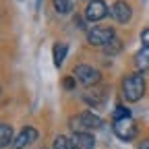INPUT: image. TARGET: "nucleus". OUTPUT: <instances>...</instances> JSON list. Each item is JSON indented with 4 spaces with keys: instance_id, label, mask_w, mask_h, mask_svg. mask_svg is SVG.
<instances>
[{
    "instance_id": "obj_1",
    "label": "nucleus",
    "mask_w": 149,
    "mask_h": 149,
    "mask_svg": "<svg viewBox=\"0 0 149 149\" xmlns=\"http://www.w3.org/2000/svg\"><path fill=\"white\" fill-rule=\"evenodd\" d=\"M145 93V77L141 72L128 74V77L122 81V95L126 102H139Z\"/></svg>"
},
{
    "instance_id": "obj_2",
    "label": "nucleus",
    "mask_w": 149,
    "mask_h": 149,
    "mask_svg": "<svg viewBox=\"0 0 149 149\" xmlns=\"http://www.w3.org/2000/svg\"><path fill=\"white\" fill-rule=\"evenodd\" d=\"M70 126L74 133H89V130H95L102 126V118L93 112H81V114L70 118Z\"/></svg>"
},
{
    "instance_id": "obj_3",
    "label": "nucleus",
    "mask_w": 149,
    "mask_h": 149,
    "mask_svg": "<svg viewBox=\"0 0 149 149\" xmlns=\"http://www.w3.org/2000/svg\"><path fill=\"white\" fill-rule=\"evenodd\" d=\"M72 77L77 79L81 85L91 87V85H97V83H100L102 74H100V70H97V68H93V66H89V64H79V66H74Z\"/></svg>"
},
{
    "instance_id": "obj_4",
    "label": "nucleus",
    "mask_w": 149,
    "mask_h": 149,
    "mask_svg": "<svg viewBox=\"0 0 149 149\" xmlns=\"http://www.w3.org/2000/svg\"><path fill=\"white\" fill-rule=\"evenodd\" d=\"M114 128V135L120 139V141H133L137 137V124L133 122V118H122V120H114L112 124Z\"/></svg>"
},
{
    "instance_id": "obj_5",
    "label": "nucleus",
    "mask_w": 149,
    "mask_h": 149,
    "mask_svg": "<svg viewBox=\"0 0 149 149\" xmlns=\"http://www.w3.org/2000/svg\"><path fill=\"white\" fill-rule=\"evenodd\" d=\"M112 37H116L114 35V29L112 27H93L89 33H87V42H89V46H100V48H104Z\"/></svg>"
},
{
    "instance_id": "obj_6",
    "label": "nucleus",
    "mask_w": 149,
    "mask_h": 149,
    "mask_svg": "<svg viewBox=\"0 0 149 149\" xmlns=\"http://www.w3.org/2000/svg\"><path fill=\"white\" fill-rule=\"evenodd\" d=\"M106 15H108V4L104 2V0H91V2L87 4V8H85V19L89 23L102 21Z\"/></svg>"
},
{
    "instance_id": "obj_7",
    "label": "nucleus",
    "mask_w": 149,
    "mask_h": 149,
    "mask_svg": "<svg viewBox=\"0 0 149 149\" xmlns=\"http://www.w3.org/2000/svg\"><path fill=\"white\" fill-rule=\"evenodd\" d=\"M37 141V130L33 128V126H25L21 133H19L17 137H15V141H13V149H25V147H29L31 143H35Z\"/></svg>"
},
{
    "instance_id": "obj_8",
    "label": "nucleus",
    "mask_w": 149,
    "mask_h": 149,
    "mask_svg": "<svg viewBox=\"0 0 149 149\" xmlns=\"http://www.w3.org/2000/svg\"><path fill=\"white\" fill-rule=\"evenodd\" d=\"M110 15L114 17V21H118V23H128L130 21V17H133V8H130L126 2H114L112 4V8H110Z\"/></svg>"
},
{
    "instance_id": "obj_9",
    "label": "nucleus",
    "mask_w": 149,
    "mask_h": 149,
    "mask_svg": "<svg viewBox=\"0 0 149 149\" xmlns=\"http://www.w3.org/2000/svg\"><path fill=\"white\" fill-rule=\"evenodd\" d=\"M72 145H74V149H93L95 147V139H93L91 133H74Z\"/></svg>"
},
{
    "instance_id": "obj_10",
    "label": "nucleus",
    "mask_w": 149,
    "mask_h": 149,
    "mask_svg": "<svg viewBox=\"0 0 149 149\" xmlns=\"http://www.w3.org/2000/svg\"><path fill=\"white\" fill-rule=\"evenodd\" d=\"M79 0H54V8L58 15H68L74 10V6H77Z\"/></svg>"
},
{
    "instance_id": "obj_11",
    "label": "nucleus",
    "mask_w": 149,
    "mask_h": 149,
    "mask_svg": "<svg viewBox=\"0 0 149 149\" xmlns=\"http://www.w3.org/2000/svg\"><path fill=\"white\" fill-rule=\"evenodd\" d=\"M13 128L4 122H0V149H4L6 145H13Z\"/></svg>"
},
{
    "instance_id": "obj_12",
    "label": "nucleus",
    "mask_w": 149,
    "mask_h": 149,
    "mask_svg": "<svg viewBox=\"0 0 149 149\" xmlns=\"http://www.w3.org/2000/svg\"><path fill=\"white\" fill-rule=\"evenodd\" d=\"M66 52H68V46L66 44H56L54 46V50H52V54H54V64L56 66H62V62H64V58H66Z\"/></svg>"
},
{
    "instance_id": "obj_13",
    "label": "nucleus",
    "mask_w": 149,
    "mask_h": 149,
    "mask_svg": "<svg viewBox=\"0 0 149 149\" xmlns=\"http://www.w3.org/2000/svg\"><path fill=\"white\" fill-rule=\"evenodd\" d=\"M120 50H122V40H120V37H112V40L104 46V52L108 56H116Z\"/></svg>"
},
{
    "instance_id": "obj_14",
    "label": "nucleus",
    "mask_w": 149,
    "mask_h": 149,
    "mask_svg": "<svg viewBox=\"0 0 149 149\" xmlns=\"http://www.w3.org/2000/svg\"><path fill=\"white\" fill-rule=\"evenodd\" d=\"M135 64H137L139 70H147V68H149V50L143 48V50L135 56Z\"/></svg>"
},
{
    "instance_id": "obj_15",
    "label": "nucleus",
    "mask_w": 149,
    "mask_h": 149,
    "mask_svg": "<svg viewBox=\"0 0 149 149\" xmlns=\"http://www.w3.org/2000/svg\"><path fill=\"white\" fill-rule=\"evenodd\" d=\"M54 149H74L72 145V139H66V137H56L54 139Z\"/></svg>"
},
{
    "instance_id": "obj_16",
    "label": "nucleus",
    "mask_w": 149,
    "mask_h": 149,
    "mask_svg": "<svg viewBox=\"0 0 149 149\" xmlns=\"http://www.w3.org/2000/svg\"><path fill=\"white\" fill-rule=\"evenodd\" d=\"M122 118H130V110L124 106H116L112 112V120H122Z\"/></svg>"
},
{
    "instance_id": "obj_17",
    "label": "nucleus",
    "mask_w": 149,
    "mask_h": 149,
    "mask_svg": "<svg viewBox=\"0 0 149 149\" xmlns=\"http://www.w3.org/2000/svg\"><path fill=\"white\" fill-rule=\"evenodd\" d=\"M141 44H143L145 50H149V27L143 29V33H141Z\"/></svg>"
},
{
    "instance_id": "obj_18",
    "label": "nucleus",
    "mask_w": 149,
    "mask_h": 149,
    "mask_svg": "<svg viewBox=\"0 0 149 149\" xmlns=\"http://www.w3.org/2000/svg\"><path fill=\"white\" fill-rule=\"evenodd\" d=\"M74 81H77V79H74V77H66L64 79V87L70 91V89H74Z\"/></svg>"
},
{
    "instance_id": "obj_19",
    "label": "nucleus",
    "mask_w": 149,
    "mask_h": 149,
    "mask_svg": "<svg viewBox=\"0 0 149 149\" xmlns=\"http://www.w3.org/2000/svg\"><path fill=\"white\" fill-rule=\"evenodd\" d=\"M74 25H77L79 29H83V27H85V25H83V19H81V17H74Z\"/></svg>"
},
{
    "instance_id": "obj_20",
    "label": "nucleus",
    "mask_w": 149,
    "mask_h": 149,
    "mask_svg": "<svg viewBox=\"0 0 149 149\" xmlns=\"http://www.w3.org/2000/svg\"><path fill=\"white\" fill-rule=\"evenodd\" d=\"M139 149H149V139H145V141L139 145Z\"/></svg>"
},
{
    "instance_id": "obj_21",
    "label": "nucleus",
    "mask_w": 149,
    "mask_h": 149,
    "mask_svg": "<svg viewBox=\"0 0 149 149\" xmlns=\"http://www.w3.org/2000/svg\"><path fill=\"white\" fill-rule=\"evenodd\" d=\"M89 2H91V0H89Z\"/></svg>"
}]
</instances>
